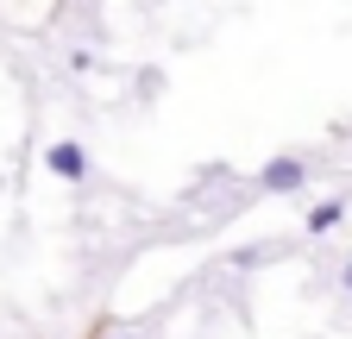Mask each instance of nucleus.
<instances>
[{"label": "nucleus", "instance_id": "f257e3e1", "mask_svg": "<svg viewBox=\"0 0 352 339\" xmlns=\"http://www.w3.org/2000/svg\"><path fill=\"white\" fill-rule=\"evenodd\" d=\"M302 183H308V163L302 157H271V163L258 170V189H271V195H296Z\"/></svg>", "mask_w": 352, "mask_h": 339}, {"label": "nucleus", "instance_id": "f03ea898", "mask_svg": "<svg viewBox=\"0 0 352 339\" xmlns=\"http://www.w3.org/2000/svg\"><path fill=\"white\" fill-rule=\"evenodd\" d=\"M44 170L63 176V183H82V176H88V151H82L76 139H57V145H44Z\"/></svg>", "mask_w": 352, "mask_h": 339}, {"label": "nucleus", "instance_id": "7ed1b4c3", "mask_svg": "<svg viewBox=\"0 0 352 339\" xmlns=\"http://www.w3.org/2000/svg\"><path fill=\"white\" fill-rule=\"evenodd\" d=\"M340 214H346L340 201H321L315 214H308V233H333V226H340Z\"/></svg>", "mask_w": 352, "mask_h": 339}, {"label": "nucleus", "instance_id": "20e7f679", "mask_svg": "<svg viewBox=\"0 0 352 339\" xmlns=\"http://www.w3.org/2000/svg\"><path fill=\"white\" fill-rule=\"evenodd\" d=\"M340 289H346V295H352V264H346V270H340Z\"/></svg>", "mask_w": 352, "mask_h": 339}, {"label": "nucleus", "instance_id": "39448f33", "mask_svg": "<svg viewBox=\"0 0 352 339\" xmlns=\"http://www.w3.org/2000/svg\"><path fill=\"white\" fill-rule=\"evenodd\" d=\"M107 339H120V333H107Z\"/></svg>", "mask_w": 352, "mask_h": 339}]
</instances>
